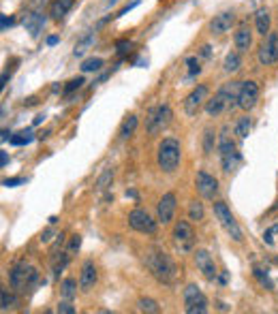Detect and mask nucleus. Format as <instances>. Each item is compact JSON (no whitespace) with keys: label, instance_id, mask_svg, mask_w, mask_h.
<instances>
[{"label":"nucleus","instance_id":"obj_1","mask_svg":"<svg viewBox=\"0 0 278 314\" xmlns=\"http://www.w3.org/2000/svg\"><path fill=\"white\" fill-rule=\"evenodd\" d=\"M143 261H146V267L150 269V274L154 276L158 282H163V284H174L176 282L178 267L172 261V257L165 255L163 250L150 248L146 253V257H143Z\"/></svg>","mask_w":278,"mask_h":314},{"label":"nucleus","instance_id":"obj_2","mask_svg":"<svg viewBox=\"0 0 278 314\" xmlns=\"http://www.w3.org/2000/svg\"><path fill=\"white\" fill-rule=\"evenodd\" d=\"M180 156H182V148L180 141L174 137H167L158 143V152H156V163L163 169L165 173H174L178 165H180Z\"/></svg>","mask_w":278,"mask_h":314},{"label":"nucleus","instance_id":"obj_3","mask_svg":"<svg viewBox=\"0 0 278 314\" xmlns=\"http://www.w3.org/2000/svg\"><path fill=\"white\" fill-rule=\"evenodd\" d=\"M218 152H220V163H223V171L231 173L233 169L240 163V152L236 150V143H233L231 135H229V127H223L220 135H218Z\"/></svg>","mask_w":278,"mask_h":314},{"label":"nucleus","instance_id":"obj_4","mask_svg":"<svg viewBox=\"0 0 278 314\" xmlns=\"http://www.w3.org/2000/svg\"><path fill=\"white\" fill-rule=\"evenodd\" d=\"M214 216L218 218L220 227L227 231V235H229L233 241H242V229H240L238 220L233 218V214H231V210L227 208L225 201H216V203H214Z\"/></svg>","mask_w":278,"mask_h":314},{"label":"nucleus","instance_id":"obj_5","mask_svg":"<svg viewBox=\"0 0 278 314\" xmlns=\"http://www.w3.org/2000/svg\"><path fill=\"white\" fill-rule=\"evenodd\" d=\"M174 113H172V107L169 105H158L154 109H150L148 113V120H146V129H148V135H158L163 129L169 127V122H172Z\"/></svg>","mask_w":278,"mask_h":314},{"label":"nucleus","instance_id":"obj_6","mask_svg":"<svg viewBox=\"0 0 278 314\" xmlns=\"http://www.w3.org/2000/svg\"><path fill=\"white\" fill-rule=\"evenodd\" d=\"M184 310L186 314H205L208 312V299L197 284H188L184 289Z\"/></svg>","mask_w":278,"mask_h":314},{"label":"nucleus","instance_id":"obj_7","mask_svg":"<svg viewBox=\"0 0 278 314\" xmlns=\"http://www.w3.org/2000/svg\"><path fill=\"white\" fill-rule=\"evenodd\" d=\"M129 227L135 229L139 233H148V235H154L156 233V220H152V216L146 210H133L129 214Z\"/></svg>","mask_w":278,"mask_h":314},{"label":"nucleus","instance_id":"obj_8","mask_svg":"<svg viewBox=\"0 0 278 314\" xmlns=\"http://www.w3.org/2000/svg\"><path fill=\"white\" fill-rule=\"evenodd\" d=\"M193 241H195V233L191 229V224L186 220H178L176 227H174V244L180 253H188L193 248Z\"/></svg>","mask_w":278,"mask_h":314},{"label":"nucleus","instance_id":"obj_9","mask_svg":"<svg viewBox=\"0 0 278 314\" xmlns=\"http://www.w3.org/2000/svg\"><path fill=\"white\" fill-rule=\"evenodd\" d=\"M259 62L263 67H270L278 62V32H270L267 41L259 47Z\"/></svg>","mask_w":278,"mask_h":314},{"label":"nucleus","instance_id":"obj_10","mask_svg":"<svg viewBox=\"0 0 278 314\" xmlns=\"http://www.w3.org/2000/svg\"><path fill=\"white\" fill-rule=\"evenodd\" d=\"M195 186H197V193H199L203 199H214L218 195V182L216 177H212L210 173L199 171L195 177Z\"/></svg>","mask_w":278,"mask_h":314},{"label":"nucleus","instance_id":"obj_11","mask_svg":"<svg viewBox=\"0 0 278 314\" xmlns=\"http://www.w3.org/2000/svg\"><path fill=\"white\" fill-rule=\"evenodd\" d=\"M259 101V88L255 82H242V88H240V94H238V107L242 109H253Z\"/></svg>","mask_w":278,"mask_h":314},{"label":"nucleus","instance_id":"obj_12","mask_svg":"<svg viewBox=\"0 0 278 314\" xmlns=\"http://www.w3.org/2000/svg\"><path fill=\"white\" fill-rule=\"evenodd\" d=\"M176 195L174 193H167L160 197V201L156 205V218L158 222H163V224H169L174 220V214H176Z\"/></svg>","mask_w":278,"mask_h":314},{"label":"nucleus","instance_id":"obj_13","mask_svg":"<svg viewBox=\"0 0 278 314\" xmlns=\"http://www.w3.org/2000/svg\"><path fill=\"white\" fill-rule=\"evenodd\" d=\"M208 98V86H197L191 94L184 98V111L186 115H195L199 111V107L203 105V101Z\"/></svg>","mask_w":278,"mask_h":314},{"label":"nucleus","instance_id":"obj_14","mask_svg":"<svg viewBox=\"0 0 278 314\" xmlns=\"http://www.w3.org/2000/svg\"><path fill=\"white\" fill-rule=\"evenodd\" d=\"M195 265L205 278H208V280H214V278L218 276L216 265H214V259L210 257L208 250H197L195 253Z\"/></svg>","mask_w":278,"mask_h":314},{"label":"nucleus","instance_id":"obj_15","mask_svg":"<svg viewBox=\"0 0 278 314\" xmlns=\"http://www.w3.org/2000/svg\"><path fill=\"white\" fill-rule=\"evenodd\" d=\"M28 272H30V267L26 265V263H20V265H15L11 269V274H9V282H11V286L15 291H24L26 293V284H28Z\"/></svg>","mask_w":278,"mask_h":314},{"label":"nucleus","instance_id":"obj_16","mask_svg":"<svg viewBox=\"0 0 278 314\" xmlns=\"http://www.w3.org/2000/svg\"><path fill=\"white\" fill-rule=\"evenodd\" d=\"M233 24H236V13H233V11H225V13H218L210 22V30H212V34H225Z\"/></svg>","mask_w":278,"mask_h":314},{"label":"nucleus","instance_id":"obj_17","mask_svg":"<svg viewBox=\"0 0 278 314\" xmlns=\"http://www.w3.org/2000/svg\"><path fill=\"white\" fill-rule=\"evenodd\" d=\"M96 278H98V274H96L94 261H86L84 267H82V276H79V289H82V291H90L92 286L96 284Z\"/></svg>","mask_w":278,"mask_h":314},{"label":"nucleus","instance_id":"obj_18","mask_svg":"<svg viewBox=\"0 0 278 314\" xmlns=\"http://www.w3.org/2000/svg\"><path fill=\"white\" fill-rule=\"evenodd\" d=\"M43 26H45V17L41 13H26L24 15V28L30 32V37H39Z\"/></svg>","mask_w":278,"mask_h":314},{"label":"nucleus","instance_id":"obj_19","mask_svg":"<svg viewBox=\"0 0 278 314\" xmlns=\"http://www.w3.org/2000/svg\"><path fill=\"white\" fill-rule=\"evenodd\" d=\"M73 5H75V0H53L51 9H49V15L53 17V20H62V17L71 11V7Z\"/></svg>","mask_w":278,"mask_h":314},{"label":"nucleus","instance_id":"obj_20","mask_svg":"<svg viewBox=\"0 0 278 314\" xmlns=\"http://www.w3.org/2000/svg\"><path fill=\"white\" fill-rule=\"evenodd\" d=\"M233 41H236V47H238L240 51H248V47L253 45V32H250L246 26H242V28L236 32Z\"/></svg>","mask_w":278,"mask_h":314},{"label":"nucleus","instance_id":"obj_21","mask_svg":"<svg viewBox=\"0 0 278 314\" xmlns=\"http://www.w3.org/2000/svg\"><path fill=\"white\" fill-rule=\"evenodd\" d=\"M255 26H257V32L259 34H270V13H267V9H259L255 13Z\"/></svg>","mask_w":278,"mask_h":314},{"label":"nucleus","instance_id":"obj_22","mask_svg":"<svg viewBox=\"0 0 278 314\" xmlns=\"http://www.w3.org/2000/svg\"><path fill=\"white\" fill-rule=\"evenodd\" d=\"M135 129H137V115H129V118H124V122L120 124V139L122 141H127L133 133H135Z\"/></svg>","mask_w":278,"mask_h":314},{"label":"nucleus","instance_id":"obj_23","mask_svg":"<svg viewBox=\"0 0 278 314\" xmlns=\"http://www.w3.org/2000/svg\"><path fill=\"white\" fill-rule=\"evenodd\" d=\"M69 265V255L67 253H51V272H53V276H58L62 269H65Z\"/></svg>","mask_w":278,"mask_h":314},{"label":"nucleus","instance_id":"obj_24","mask_svg":"<svg viewBox=\"0 0 278 314\" xmlns=\"http://www.w3.org/2000/svg\"><path fill=\"white\" fill-rule=\"evenodd\" d=\"M60 293H62V297L65 299H73L75 295H77V282L73 280V278H67V280H62L60 284Z\"/></svg>","mask_w":278,"mask_h":314},{"label":"nucleus","instance_id":"obj_25","mask_svg":"<svg viewBox=\"0 0 278 314\" xmlns=\"http://www.w3.org/2000/svg\"><path fill=\"white\" fill-rule=\"evenodd\" d=\"M94 43V32H88L86 34V37L82 39V41H79L77 45H75V49H73V53H75V58H82L84 56V53L88 51V49H90V45Z\"/></svg>","mask_w":278,"mask_h":314},{"label":"nucleus","instance_id":"obj_26","mask_svg":"<svg viewBox=\"0 0 278 314\" xmlns=\"http://www.w3.org/2000/svg\"><path fill=\"white\" fill-rule=\"evenodd\" d=\"M250 129H253V120H250L248 115L240 118L238 124H236V135H238V139H246L248 133H250Z\"/></svg>","mask_w":278,"mask_h":314},{"label":"nucleus","instance_id":"obj_27","mask_svg":"<svg viewBox=\"0 0 278 314\" xmlns=\"http://www.w3.org/2000/svg\"><path fill=\"white\" fill-rule=\"evenodd\" d=\"M137 310H139V312H148V314H158V312H160V306H158L154 299L141 297V299L137 301Z\"/></svg>","mask_w":278,"mask_h":314},{"label":"nucleus","instance_id":"obj_28","mask_svg":"<svg viewBox=\"0 0 278 314\" xmlns=\"http://www.w3.org/2000/svg\"><path fill=\"white\" fill-rule=\"evenodd\" d=\"M205 216V210H203V203L199 201H193L191 205H188V218H191L193 222H201Z\"/></svg>","mask_w":278,"mask_h":314},{"label":"nucleus","instance_id":"obj_29","mask_svg":"<svg viewBox=\"0 0 278 314\" xmlns=\"http://www.w3.org/2000/svg\"><path fill=\"white\" fill-rule=\"evenodd\" d=\"M240 56L238 53H227L225 56V62H223V69L227 71V73H236V71H240Z\"/></svg>","mask_w":278,"mask_h":314},{"label":"nucleus","instance_id":"obj_30","mask_svg":"<svg viewBox=\"0 0 278 314\" xmlns=\"http://www.w3.org/2000/svg\"><path fill=\"white\" fill-rule=\"evenodd\" d=\"M34 139V135H32V131H20V133H17V135H13V137L11 139H9V141H11L13 143V146H26V143H30Z\"/></svg>","mask_w":278,"mask_h":314},{"label":"nucleus","instance_id":"obj_31","mask_svg":"<svg viewBox=\"0 0 278 314\" xmlns=\"http://www.w3.org/2000/svg\"><path fill=\"white\" fill-rule=\"evenodd\" d=\"M103 60L101 58H88L82 62V71L84 73H94V71H101Z\"/></svg>","mask_w":278,"mask_h":314},{"label":"nucleus","instance_id":"obj_32","mask_svg":"<svg viewBox=\"0 0 278 314\" xmlns=\"http://www.w3.org/2000/svg\"><path fill=\"white\" fill-rule=\"evenodd\" d=\"M112 179H114V171L112 169H105L103 175L98 177V182H96V191H107L109 184H112Z\"/></svg>","mask_w":278,"mask_h":314},{"label":"nucleus","instance_id":"obj_33","mask_svg":"<svg viewBox=\"0 0 278 314\" xmlns=\"http://www.w3.org/2000/svg\"><path fill=\"white\" fill-rule=\"evenodd\" d=\"M253 274H255L257 280L261 282V286H265V289H274V284H272V280H270V276H267V272H263L261 267H255V269H253Z\"/></svg>","mask_w":278,"mask_h":314},{"label":"nucleus","instance_id":"obj_34","mask_svg":"<svg viewBox=\"0 0 278 314\" xmlns=\"http://www.w3.org/2000/svg\"><path fill=\"white\" fill-rule=\"evenodd\" d=\"M203 152L205 154H212L214 152V131L212 129H205V133H203Z\"/></svg>","mask_w":278,"mask_h":314},{"label":"nucleus","instance_id":"obj_35","mask_svg":"<svg viewBox=\"0 0 278 314\" xmlns=\"http://www.w3.org/2000/svg\"><path fill=\"white\" fill-rule=\"evenodd\" d=\"M186 67H188V75H199V73H201L199 60H197L195 56H188V58H186Z\"/></svg>","mask_w":278,"mask_h":314},{"label":"nucleus","instance_id":"obj_36","mask_svg":"<svg viewBox=\"0 0 278 314\" xmlns=\"http://www.w3.org/2000/svg\"><path fill=\"white\" fill-rule=\"evenodd\" d=\"M0 299H3V310H9L11 306H15V297L7 289H3V293H0Z\"/></svg>","mask_w":278,"mask_h":314},{"label":"nucleus","instance_id":"obj_37","mask_svg":"<svg viewBox=\"0 0 278 314\" xmlns=\"http://www.w3.org/2000/svg\"><path fill=\"white\" fill-rule=\"evenodd\" d=\"M131 47H133V41H129V39H122V41L116 43V51H118L120 56H124V53H129V51H131Z\"/></svg>","mask_w":278,"mask_h":314},{"label":"nucleus","instance_id":"obj_38","mask_svg":"<svg viewBox=\"0 0 278 314\" xmlns=\"http://www.w3.org/2000/svg\"><path fill=\"white\" fill-rule=\"evenodd\" d=\"M82 84H84V77H75V79H71V82L67 84V88H65V94L75 92V90L82 88Z\"/></svg>","mask_w":278,"mask_h":314},{"label":"nucleus","instance_id":"obj_39","mask_svg":"<svg viewBox=\"0 0 278 314\" xmlns=\"http://www.w3.org/2000/svg\"><path fill=\"white\" fill-rule=\"evenodd\" d=\"M58 312H62V314H75V308L71 306V301H69V299H65V301H60V303H58Z\"/></svg>","mask_w":278,"mask_h":314},{"label":"nucleus","instance_id":"obj_40","mask_svg":"<svg viewBox=\"0 0 278 314\" xmlns=\"http://www.w3.org/2000/svg\"><path fill=\"white\" fill-rule=\"evenodd\" d=\"M3 184L9 186V188H15V186L24 184V177H7V179H3Z\"/></svg>","mask_w":278,"mask_h":314},{"label":"nucleus","instance_id":"obj_41","mask_svg":"<svg viewBox=\"0 0 278 314\" xmlns=\"http://www.w3.org/2000/svg\"><path fill=\"white\" fill-rule=\"evenodd\" d=\"M51 237H53V231L51 229H45V231L41 233V241H43V244H49Z\"/></svg>","mask_w":278,"mask_h":314},{"label":"nucleus","instance_id":"obj_42","mask_svg":"<svg viewBox=\"0 0 278 314\" xmlns=\"http://www.w3.org/2000/svg\"><path fill=\"white\" fill-rule=\"evenodd\" d=\"M79 246H82V235H73V239H71V250H79Z\"/></svg>","mask_w":278,"mask_h":314},{"label":"nucleus","instance_id":"obj_43","mask_svg":"<svg viewBox=\"0 0 278 314\" xmlns=\"http://www.w3.org/2000/svg\"><path fill=\"white\" fill-rule=\"evenodd\" d=\"M137 5H139V0H133V3H129V5H127V7H124V9H122V11L118 13V17H120V15H127V13L131 11V9H135Z\"/></svg>","mask_w":278,"mask_h":314},{"label":"nucleus","instance_id":"obj_44","mask_svg":"<svg viewBox=\"0 0 278 314\" xmlns=\"http://www.w3.org/2000/svg\"><path fill=\"white\" fill-rule=\"evenodd\" d=\"M0 22H3V30H7V28H11V26H13V20H11V17H7V15H0Z\"/></svg>","mask_w":278,"mask_h":314},{"label":"nucleus","instance_id":"obj_45","mask_svg":"<svg viewBox=\"0 0 278 314\" xmlns=\"http://www.w3.org/2000/svg\"><path fill=\"white\" fill-rule=\"evenodd\" d=\"M272 235H274V233H272L270 229H267V231L263 233V241H265V244H270V246L274 244V237H272Z\"/></svg>","mask_w":278,"mask_h":314},{"label":"nucleus","instance_id":"obj_46","mask_svg":"<svg viewBox=\"0 0 278 314\" xmlns=\"http://www.w3.org/2000/svg\"><path fill=\"white\" fill-rule=\"evenodd\" d=\"M7 163H9V156H7V152H0V165H3V167H7Z\"/></svg>","mask_w":278,"mask_h":314},{"label":"nucleus","instance_id":"obj_47","mask_svg":"<svg viewBox=\"0 0 278 314\" xmlns=\"http://www.w3.org/2000/svg\"><path fill=\"white\" fill-rule=\"evenodd\" d=\"M34 103H37V98L30 96V98H26V101H24V107H30V105H34Z\"/></svg>","mask_w":278,"mask_h":314},{"label":"nucleus","instance_id":"obj_48","mask_svg":"<svg viewBox=\"0 0 278 314\" xmlns=\"http://www.w3.org/2000/svg\"><path fill=\"white\" fill-rule=\"evenodd\" d=\"M210 49H212V47H210V45H205V47L201 49V53H203V56H205V58H210Z\"/></svg>","mask_w":278,"mask_h":314},{"label":"nucleus","instance_id":"obj_49","mask_svg":"<svg viewBox=\"0 0 278 314\" xmlns=\"http://www.w3.org/2000/svg\"><path fill=\"white\" fill-rule=\"evenodd\" d=\"M135 65H137V67H148V60H143V58H139V60L135 62Z\"/></svg>","mask_w":278,"mask_h":314},{"label":"nucleus","instance_id":"obj_50","mask_svg":"<svg viewBox=\"0 0 278 314\" xmlns=\"http://www.w3.org/2000/svg\"><path fill=\"white\" fill-rule=\"evenodd\" d=\"M13 137V135L11 133H9V131H3V141H7V139H11Z\"/></svg>","mask_w":278,"mask_h":314},{"label":"nucleus","instance_id":"obj_51","mask_svg":"<svg viewBox=\"0 0 278 314\" xmlns=\"http://www.w3.org/2000/svg\"><path fill=\"white\" fill-rule=\"evenodd\" d=\"M43 120H45V118H43V115H37V118H34V127H39V124H41Z\"/></svg>","mask_w":278,"mask_h":314},{"label":"nucleus","instance_id":"obj_52","mask_svg":"<svg viewBox=\"0 0 278 314\" xmlns=\"http://www.w3.org/2000/svg\"><path fill=\"white\" fill-rule=\"evenodd\" d=\"M58 43V37H49L47 39V45H56Z\"/></svg>","mask_w":278,"mask_h":314},{"label":"nucleus","instance_id":"obj_53","mask_svg":"<svg viewBox=\"0 0 278 314\" xmlns=\"http://www.w3.org/2000/svg\"><path fill=\"white\" fill-rule=\"evenodd\" d=\"M270 231H272V233H278V224H274V227H270Z\"/></svg>","mask_w":278,"mask_h":314},{"label":"nucleus","instance_id":"obj_54","mask_svg":"<svg viewBox=\"0 0 278 314\" xmlns=\"http://www.w3.org/2000/svg\"><path fill=\"white\" fill-rule=\"evenodd\" d=\"M116 3H118V0H109V3H107V5H109V7H112V5H116Z\"/></svg>","mask_w":278,"mask_h":314}]
</instances>
